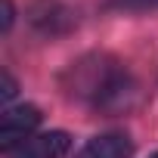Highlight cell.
<instances>
[{
	"label": "cell",
	"mask_w": 158,
	"mask_h": 158,
	"mask_svg": "<svg viewBox=\"0 0 158 158\" xmlns=\"http://www.w3.org/2000/svg\"><path fill=\"white\" fill-rule=\"evenodd\" d=\"M65 90L102 115H124L139 102V84L109 53H90L71 62L65 71Z\"/></svg>",
	"instance_id": "6da1fadb"
},
{
	"label": "cell",
	"mask_w": 158,
	"mask_h": 158,
	"mask_svg": "<svg viewBox=\"0 0 158 158\" xmlns=\"http://www.w3.org/2000/svg\"><path fill=\"white\" fill-rule=\"evenodd\" d=\"M40 124V112L37 106H16L6 109L3 118H0V143H3V152L16 149L19 143H25L28 136H34V127Z\"/></svg>",
	"instance_id": "7a4b0ae2"
},
{
	"label": "cell",
	"mask_w": 158,
	"mask_h": 158,
	"mask_svg": "<svg viewBox=\"0 0 158 158\" xmlns=\"http://www.w3.org/2000/svg\"><path fill=\"white\" fill-rule=\"evenodd\" d=\"M65 152H68V133L50 130V133L28 136L25 143H19L16 149H10L6 158H62Z\"/></svg>",
	"instance_id": "3957f363"
},
{
	"label": "cell",
	"mask_w": 158,
	"mask_h": 158,
	"mask_svg": "<svg viewBox=\"0 0 158 158\" xmlns=\"http://www.w3.org/2000/svg\"><path fill=\"white\" fill-rule=\"evenodd\" d=\"M133 155V143L127 133H102V136H93L77 158H130Z\"/></svg>",
	"instance_id": "277c9868"
},
{
	"label": "cell",
	"mask_w": 158,
	"mask_h": 158,
	"mask_svg": "<svg viewBox=\"0 0 158 158\" xmlns=\"http://www.w3.org/2000/svg\"><path fill=\"white\" fill-rule=\"evenodd\" d=\"M34 25L50 31V34H59V31H65L71 25V13L62 10L59 3H47L44 10H34Z\"/></svg>",
	"instance_id": "5b68a950"
},
{
	"label": "cell",
	"mask_w": 158,
	"mask_h": 158,
	"mask_svg": "<svg viewBox=\"0 0 158 158\" xmlns=\"http://www.w3.org/2000/svg\"><path fill=\"white\" fill-rule=\"evenodd\" d=\"M118 10H158V0H109Z\"/></svg>",
	"instance_id": "8992f818"
},
{
	"label": "cell",
	"mask_w": 158,
	"mask_h": 158,
	"mask_svg": "<svg viewBox=\"0 0 158 158\" xmlns=\"http://www.w3.org/2000/svg\"><path fill=\"white\" fill-rule=\"evenodd\" d=\"M16 90H19V87H16V81H13V74L3 71V87H0V93H3V102H10V99L16 96Z\"/></svg>",
	"instance_id": "52a82bcc"
},
{
	"label": "cell",
	"mask_w": 158,
	"mask_h": 158,
	"mask_svg": "<svg viewBox=\"0 0 158 158\" xmlns=\"http://www.w3.org/2000/svg\"><path fill=\"white\" fill-rule=\"evenodd\" d=\"M13 16H16L13 0H3V31H10V28H13Z\"/></svg>",
	"instance_id": "ba28073f"
},
{
	"label": "cell",
	"mask_w": 158,
	"mask_h": 158,
	"mask_svg": "<svg viewBox=\"0 0 158 158\" xmlns=\"http://www.w3.org/2000/svg\"><path fill=\"white\" fill-rule=\"evenodd\" d=\"M152 158H158V152H155V155H152Z\"/></svg>",
	"instance_id": "9c48e42d"
}]
</instances>
